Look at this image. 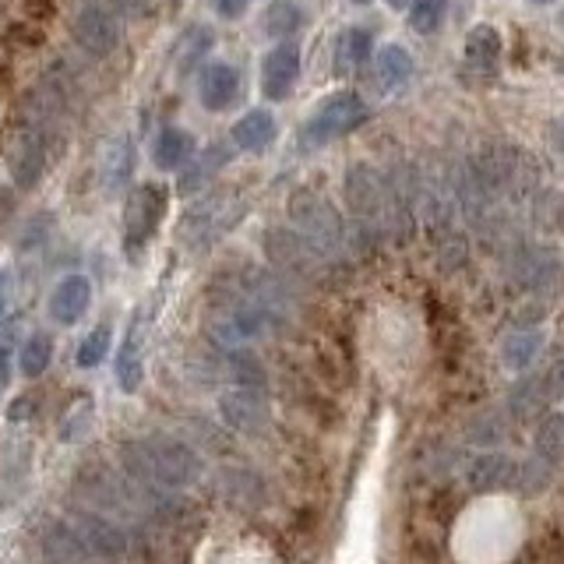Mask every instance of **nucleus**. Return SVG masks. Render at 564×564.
<instances>
[{
  "instance_id": "nucleus-2",
  "label": "nucleus",
  "mask_w": 564,
  "mask_h": 564,
  "mask_svg": "<svg viewBox=\"0 0 564 564\" xmlns=\"http://www.w3.org/2000/svg\"><path fill=\"white\" fill-rule=\"evenodd\" d=\"M53 120H57V106L40 93L0 128V155L18 191H32L43 181Z\"/></svg>"
},
{
  "instance_id": "nucleus-16",
  "label": "nucleus",
  "mask_w": 564,
  "mask_h": 564,
  "mask_svg": "<svg viewBox=\"0 0 564 564\" xmlns=\"http://www.w3.org/2000/svg\"><path fill=\"white\" fill-rule=\"evenodd\" d=\"M375 70H378V85L384 93H395L405 82L413 78V57L410 50L399 46V43H384L375 57Z\"/></svg>"
},
{
  "instance_id": "nucleus-3",
  "label": "nucleus",
  "mask_w": 564,
  "mask_h": 564,
  "mask_svg": "<svg viewBox=\"0 0 564 564\" xmlns=\"http://www.w3.org/2000/svg\"><path fill=\"white\" fill-rule=\"evenodd\" d=\"M170 205V194L163 184H138L128 202H123V251H128L131 261L141 258V251L152 243L155 229L163 226Z\"/></svg>"
},
{
  "instance_id": "nucleus-4",
  "label": "nucleus",
  "mask_w": 564,
  "mask_h": 564,
  "mask_svg": "<svg viewBox=\"0 0 564 564\" xmlns=\"http://www.w3.org/2000/svg\"><path fill=\"white\" fill-rule=\"evenodd\" d=\"M367 117H370V110H367V102H364L360 93H335L307 117L304 145H311V149L332 145V141H339V138L352 134L357 128H364Z\"/></svg>"
},
{
  "instance_id": "nucleus-6",
  "label": "nucleus",
  "mask_w": 564,
  "mask_h": 564,
  "mask_svg": "<svg viewBox=\"0 0 564 564\" xmlns=\"http://www.w3.org/2000/svg\"><path fill=\"white\" fill-rule=\"evenodd\" d=\"M300 70H304V53H300V46L293 40L275 43L261 57V96L272 102L290 99V93L300 82Z\"/></svg>"
},
{
  "instance_id": "nucleus-34",
  "label": "nucleus",
  "mask_w": 564,
  "mask_h": 564,
  "mask_svg": "<svg viewBox=\"0 0 564 564\" xmlns=\"http://www.w3.org/2000/svg\"><path fill=\"white\" fill-rule=\"evenodd\" d=\"M384 4H388V8H395V11H402L405 4H410V0H384Z\"/></svg>"
},
{
  "instance_id": "nucleus-26",
  "label": "nucleus",
  "mask_w": 564,
  "mask_h": 564,
  "mask_svg": "<svg viewBox=\"0 0 564 564\" xmlns=\"http://www.w3.org/2000/svg\"><path fill=\"white\" fill-rule=\"evenodd\" d=\"M93 416H96L93 399H82L75 410L67 413L64 427H61V441H78V437H85V431L93 427Z\"/></svg>"
},
{
  "instance_id": "nucleus-18",
  "label": "nucleus",
  "mask_w": 564,
  "mask_h": 564,
  "mask_svg": "<svg viewBox=\"0 0 564 564\" xmlns=\"http://www.w3.org/2000/svg\"><path fill=\"white\" fill-rule=\"evenodd\" d=\"M229 163V149L226 145H208L202 159H191V163L184 166V176H181V194H191L205 187L212 176H216L223 166Z\"/></svg>"
},
{
  "instance_id": "nucleus-22",
  "label": "nucleus",
  "mask_w": 564,
  "mask_h": 564,
  "mask_svg": "<svg viewBox=\"0 0 564 564\" xmlns=\"http://www.w3.org/2000/svg\"><path fill=\"white\" fill-rule=\"evenodd\" d=\"M445 14H448V0H413L410 29L420 35H434L441 25H445Z\"/></svg>"
},
{
  "instance_id": "nucleus-27",
  "label": "nucleus",
  "mask_w": 564,
  "mask_h": 564,
  "mask_svg": "<svg viewBox=\"0 0 564 564\" xmlns=\"http://www.w3.org/2000/svg\"><path fill=\"white\" fill-rule=\"evenodd\" d=\"M540 452L546 455H564V416H554V420H546L543 427H540Z\"/></svg>"
},
{
  "instance_id": "nucleus-33",
  "label": "nucleus",
  "mask_w": 564,
  "mask_h": 564,
  "mask_svg": "<svg viewBox=\"0 0 564 564\" xmlns=\"http://www.w3.org/2000/svg\"><path fill=\"white\" fill-rule=\"evenodd\" d=\"M8 85H11V67H8V64H0V93H4Z\"/></svg>"
},
{
  "instance_id": "nucleus-23",
  "label": "nucleus",
  "mask_w": 564,
  "mask_h": 564,
  "mask_svg": "<svg viewBox=\"0 0 564 564\" xmlns=\"http://www.w3.org/2000/svg\"><path fill=\"white\" fill-rule=\"evenodd\" d=\"M134 170V149H131V138H117L110 152H106V184L117 187L131 176Z\"/></svg>"
},
{
  "instance_id": "nucleus-28",
  "label": "nucleus",
  "mask_w": 564,
  "mask_h": 564,
  "mask_svg": "<svg viewBox=\"0 0 564 564\" xmlns=\"http://www.w3.org/2000/svg\"><path fill=\"white\" fill-rule=\"evenodd\" d=\"M11 384V332L0 328V392Z\"/></svg>"
},
{
  "instance_id": "nucleus-10",
  "label": "nucleus",
  "mask_w": 564,
  "mask_h": 564,
  "mask_svg": "<svg viewBox=\"0 0 564 564\" xmlns=\"http://www.w3.org/2000/svg\"><path fill=\"white\" fill-rule=\"evenodd\" d=\"M88 304H93V282L85 275H64L50 293V317L57 325H78Z\"/></svg>"
},
{
  "instance_id": "nucleus-5",
  "label": "nucleus",
  "mask_w": 564,
  "mask_h": 564,
  "mask_svg": "<svg viewBox=\"0 0 564 564\" xmlns=\"http://www.w3.org/2000/svg\"><path fill=\"white\" fill-rule=\"evenodd\" d=\"M70 32H75L78 46L96 61L113 57L117 46H120V18H117L113 8L99 4V0H88V4H82Z\"/></svg>"
},
{
  "instance_id": "nucleus-7",
  "label": "nucleus",
  "mask_w": 564,
  "mask_h": 564,
  "mask_svg": "<svg viewBox=\"0 0 564 564\" xmlns=\"http://www.w3.org/2000/svg\"><path fill=\"white\" fill-rule=\"evenodd\" d=\"M75 529L82 533L85 546L93 551L96 561H123L131 554V536L128 529H123L120 522L106 519V516H96V511H82V516H75Z\"/></svg>"
},
{
  "instance_id": "nucleus-1",
  "label": "nucleus",
  "mask_w": 564,
  "mask_h": 564,
  "mask_svg": "<svg viewBox=\"0 0 564 564\" xmlns=\"http://www.w3.org/2000/svg\"><path fill=\"white\" fill-rule=\"evenodd\" d=\"M120 469L138 484H149L159 490H187L202 480V455L176 437H128L117 448Z\"/></svg>"
},
{
  "instance_id": "nucleus-21",
  "label": "nucleus",
  "mask_w": 564,
  "mask_h": 564,
  "mask_svg": "<svg viewBox=\"0 0 564 564\" xmlns=\"http://www.w3.org/2000/svg\"><path fill=\"white\" fill-rule=\"evenodd\" d=\"M18 360H22V375L25 378H43L50 360H53V339L46 332L29 335L25 346H22V357H18Z\"/></svg>"
},
{
  "instance_id": "nucleus-20",
  "label": "nucleus",
  "mask_w": 564,
  "mask_h": 564,
  "mask_svg": "<svg viewBox=\"0 0 564 564\" xmlns=\"http://www.w3.org/2000/svg\"><path fill=\"white\" fill-rule=\"evenodd\" d=\"M370 50H375V35H370L367 25H349L339 35V50H335V61L339 67L352 70V67H364L370 61Z\"/></svg>"
},
{
  "instance_id": "nucleus-8",
  "label": "nucleus",
  "mask_w": 564,
  "mask_h": 564,
  "mask_svg": "<svg viewBox=\"0 0 564 564\" xmlns=\"http://www.w3.org/2000/svg\"><path fill=\"white\" fill-rule=\"evenodd\" d=\"M198 99L212 113L229 110V106L240 99V70L234 64H226V61L205 64L202 78H198Z\"/></svg>"
},
{
  "instance_id": "nucleus-11",
  "label": "nucleus",
  "mask_w": 564,
  "mask_h": 564,
  "mask_svg": "<svg viewBox=\"0 0 564 564\" xmlns=\"http://www.w3.org/2000/svg\"><path fill=\"white\" fill-rule=\"evenodd\" d=\"M40 546L43 554L61 561V564H85V561H96L93 551L85 546L82 533L75 529V522H50L43 533H40Z\"/></svg>"
},
{
  "instance_id": "nucleus-31",
  "label": "nucleus",
  "mask_w": 564,
  "mask_h": 564,
  "mask_svg": "<svg viewBox=\"0 0 564 564\" xmlns=\"http://www.w3.org/2000/svg\"><path fill=\"white\" fill-rule=\"evenodd\" d=\"M247 8H251V0H219V14L223 18H240Z\"/></svg>"
},
{
  "instance_id": "nucleus-25",
  "label": "nucleus",
  "mask_w": 564,
  "mask_h": 564,
  "mask_svg": "<svg viewBox=\"0 0 564 564\" xmlns=\"http://www.w3.org/2000/svg\"><path fill=\"white\" fill-rule=\"evenodd\" d=\"M4 40L14 50H40L46 43V35H43V25L40 22H32V18H22V22H11L8 25Z\"/></svg>"
},
{
  "instance_id": "nucleus-17",
  "label": "nucleus",
  "mask_w": 564,
  "mask_h": 564,
  "mask_svg": "<svg viewBox=\"0 0 564 564\" xmlns=\"http://www.w3.org/2000/svg\"><path fill=\"white\" fill-rule=\"evenodd\" d=\"M264 32L272 35V40L286 43L290 35H296L300 29L307 25V11L296 4V0H272L269 11H264Z\"/></svg>"
},
{
  "instance_id": "nucleus-15",
  "label": "nucleus",
  "mask_w": 564,
  "mask_h": 564,
  "mask_svg": "<svg viewBox=\"0 0 564 564\" xmlns=\"http://www.w3.org/2000/svg\"><path fill=\"white\" fill-rule=\"evenodd\" d=\"M501 32L494 29V25H473L469 35H466V43H463V57L473 70H494L501 61Z\"/></svg>"
},
{
  "instance_id": "nucleus-30",
  "label": "nucleus",
  "mask_w": 564,
  "mask_h": 564,
  "mask_svg": "<svg viewBox=\"0 0 564 564\" xmlns=\"http://www.w3.org/2000/svg\"><path fill=\"white\" fill-rule=\"evenodd\" d=\"M113 8L128 18H145L152 11V0H113Z\"/></svg>"
},
{
  "instance_id": "nucleus-13",
  "label": "nucleus",
  "mask_w": 564,
  "mask_h": 564,
  "mask_svg": "<svg viewBox=\"0 0 564 564\" xmlns=\"http://www.w3.org/2000/svg\"><path fill=\"white\" fill-rule=\"evenodd\" d=\"M219 410H223V420L229 427L237 431H258L264 423V399L261 392H243V388H234V392H226L219 399Z\"/></svg>"
},
{
  "instance_id": "nucleus-29",
  "label": "nucleus",
  "mask_w": 564,
  "mask_h": 564,
  "mask_svg": "<svg viewBox=\"0 0 564 564\" xmlns=\"http://www.w3.org/2000/svg\"><path fill=\"white\" fill-rule=\"evenodd\" d=\"M57 14V4L53 0H25V18H32V22H50V18Z\"/></svg>"
},
{
  "instance_id": "nucleus-12",
  "label": "nucleus",
  "mask_w": 564,
  "mask_h": 564,
  "mask_svg": "<svg viewBox=\"0 0 564 564\" xmlns=\"http://www.w3.org/2000/svg\"><path fill=\"white\" fill-rule=\"evenodd\" d=\"M194 152H198V141H194V134L184 131V128H173V123L159 131L155 141H152V163L159 170H166V173L184 170L194 159Z\"/></svg>"
},
{
  "instance_id": "nucleus-38",
  "label": "nucleus",
  "mask_w": 564,
  "mask_h": 564,
  "mask_svg": "<svg viewBox=\"0 0 564 564\" xmlns=\"http://www.w3.org/2000/svg\"><path fill=\"white\" fill-rule=\"evenodd\" d=\"M561 29H564V11H561Z\"/></svg>"
},
{
  "instance_id": "nucleus-32",
  "label": "nucleus",
  "mask_w": 564,
  "mask_h": 564,
  "mask_svg": "<svg viewBox=\"0 0 564 564\" xmlns=\"http://www.w3.org/2000/svg\"><path fill=\"white\" fill-rule=\"evenodd\" d=\"M4 307H8V275L0 272V314H4Z\"/></svg>"
},
{
  "instance_id": "nucleus-35",
  "label": "nucleus",
  "mask_w": 564,
  "mask_h": 564,
  "mask_svg": "<svg viewBox=\"0 0 564 564\" xmlns=\"http://www.w3.org/2000/svg\"><path fill=\"white\" fill-rule=\"evenodd\" d=\"M529 4H536V8H546V4H554V0H529Z\"/></svg>"
},
{
  "instance_id": "nucleus-36",
  "label": "nucleus",
  "mask_w": 564,
  "mask_h": 564,
  "mask_svg": "<svg viewBox=\"0 0 564 564\" xmlns=\"http://www.w3.org/2000/svg\"><path fill=\"white\" fill-rule=\"evenodd\" d=\"M352 4H370V0H352Z\"/></svg>"
},
{
  "instance_id": "nucleus-9",
  "label": "nucleus",
  "mask_w": 564,
  "mask_h": 564,
  "mask_svg": "<svg viewBox=\"0 0 564 564\" xmlns=\"http://www.w3.org/2000/svg\"><path fill=\"white\" fill-rule=\"evenodd\" d=\"M145 311H134L128 335L120 343V357H117V381L123 392H138L141 388V375H145Z\"/></svg>"
},
{
  "instance_id": "nucleus-24",
  "label": "nucleus",
  "mask_w": 564,
  "mask_h": 564,
  "mask_svg": "<svg viewBox=\"0 0 564 564\" xmlns=\"http://www.w3.org/2000/svg\"><path fill=\"white\" fill-rule=\"evenodd\" d=\"M110 343H113L110 325H96L78 346V367H99L106 360V352H110Z\"/></svg>"
},
{
  "instance_id": "nucleus-14",
  "label": "nucleus",
  "mask_w": 564,
  "mask_h": 564,
  "mask_svg": "<svg viewBox=\"0 0 564 564\" xmlns=\"http://www.w3.org/2000/svg\"><path fill=\"white\" fill-rule=\"evenodd\" d=\"M279 128H275V117L269 110H247L237 123L229 138H234V145L243 149V152H264L275 141Z\"/></svg>"
},
{
  "instance_id": "nucleus-19",
  "label": "nucleus",
  "mask_w": 564,
  "mask_h": 564,
  "mask_svg": "<svg viewBox=\"0 0 564 564\" xmlns=\"http://www.w3.org/2000/svg\"><path fill=\"white\" fill-rule=\"evenodd\" d=\"M212 46H216V32H212L208 25H191L181 35V46H176V70H181V75L194 70L208 57Z\"/></svg>"
},
{
  "instance_id": "nucleus-37",
  "label": "nucleus",
  "mask_w": 564,
  "mask_h": 564,
  "mask_svg": "<svg viewBox=\"0 0 564 564\" xmlns=\"http://www.w3.org/2000/svg\"><path fill=\"white\" fill-rule=\"evenodd\" d=\"M557 70H561V75H564V61H561V64H557Z\"/></svg>"
}]
</instances>
